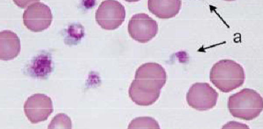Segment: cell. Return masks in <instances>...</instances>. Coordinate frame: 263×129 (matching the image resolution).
<instances>
[{
  "label": "cell",
  "mask_w": 263,
  "mask_h": 129,
  "mask_svg": "<svg viewBox=\"0 0 263 129\" xmlns=\"http://www.w3.org/2000/svg\"><path fill=\"white\" fill-rule=\"evenodd\" d=\"M21 48V40L15 33L10 30L0 32V60H13L18 56Z\"/></svg>",
  "instance_id": "9c48e42d"
},
{
  "label": "cell",
  "mask_w": 263,
  "mask_h": 129,
  "mask_svg": "<svg viewBox=\"0 0 263 129\" xmlns=\"http://www.w3.org/2000/svg\"><path fill=\"white\" fill-rule=\"evenodd\" d=\"M219 94L210 84L196 83L190 88L186 96L187 104L199 111L211 110L217 105Z\"/></svg>",
  "instance_id": "277c9868"
},
{
  "label": "cell",
  "mask_w": 263,
  "mask_h": 129,
  "mask_svg": "<svg viewBox=\"0 0 263 129\" xmlns=\"http://www.w3.org/2000/svg\"><path fill=\"white\" fill-rule=\"evenodd\" d=\"M52 69V58L50 54H41L33 60L28 71L33 77L43 78L50 74Z\"/></svg>",
  "instance_id": "7c38bea8"
},
{
  "label": "cell",
  "mask_w": 263,
  "mask_h": 129,
  "mask_svg": "<svg viewBox=\"0 0 263 129\" xmlns=\"http://www.w3.org/2000/svg\"><path fill=\"white\" fill-rule=\"evenodd\" d=\"M48 129L72 128L71 120L67 115L60 113L51 121L48 126Z\"/></svg>",
  "instance_id": "5bb4252c"
},
{
  "label": "cell",
  "mask_w": 263,
  "mask_h": 129,
  "mask_svg": "<svg viewBox=\"0 0 263 129\" xmlns=\"http://www.w3.org/2000/svg\"><path fill=\"white\" fill-rule=\"evenodd\" d=\"M134 81L148 89L161 90L167 81V75L164 68L160 64L149 62L137 68Z\"/></svg>",
  "instance_id": "52a82bcc"
},
{
  "label": "cell",
  "mask_w": 263,
  "mask_h": 129,
  "mask_svg": "<svg viewBox=\"0 0 263 129\" xmlns=\"http://www.w3.org/2000/svg\"><path fill=\"white\" fill-rule=\"evenodd\" d=\"M228 109L236 118L254 120L262 112V97L254 89H243L229 97Z\"/></svg>",
  "instance_id": "7a4b0ae2"
},
{
  "label": "cell",
  "mask_w": 263,
  "mask_h": 129,
  "mask_svg": "<svg viewBox=\"0 0 263 129\" xmlns=\"http://www.w3.org/2000/svg\"><path fill=\"white\" fill-rule=\"evenodd\" d=\"M128 128H160V124L151 117H139L134 119L128 125Z\"/></svg>",
  "instance_id": "4fadbf2b"
},
{
  "label": "cell",
  "mask_w": 263,
  "mask_h": 129,
  "mask_svg": "<svg viewBox=\"0 0 263 129\" xmlns=\"http://www.w3.org/2000/svg\"><path fill=\"white\" fill-rule=\"evenodd\" d=\"M128 93L129 98L135 104L141 106H148L154 104L158 100L161 90L148 89L133 81L129 88Z\"/></svg>",
  "instance_id": "8fae6325"
},
{
  "label": "cell",
  "mask_w": 263,
  "mask_h": 129,
  "mask_svg": "<svg viewBox=\"0 0 263 129\" xmlns=\"http://www.w3.org/2000/svg\"><path fill=\"white\" fill-rule=\"evenodd\" d=\"M180 0H149L148 10L160 19H170L176 17L181 9Z\"/></svg>",
  "instance_id": "30bf717a"
},
{
  "label": "cell",
  "mask_w": 263,
  "mask_h": 129,
  "mask_svg": "<svg viewBox=\"0 0 263 129\" xmlns=\"http://www.w3.org/2000/svg\"><path fill=\"white\" fill-rule=\"evenodd\" d=\"M24 111L31 124L45 122L53 112L52 99L43 94H35L25 103Z\"/></svg>",
  "instance_id": "ba28073f"
},
{
  "label": "cell",
  "mask_w": 263,
  "mask_h": 129,
  "mask_svg": "<svg viewBox=\"0 0 263 129\" xmlns=\"http://www.w3.org/2000/svg\"><path fill=\"white\" fill-rule=\"evenodd\" d=\"M127 31L132 39L141 44H146L158 34V23L146 13H137L129 20Z\"/></svg>",
  "instance_id": "5b68a950"
},
{
  "label": "cell",
  "mask_w": 263,
  "mask_h": 129,
  "mask_svg": "<svg viewBox=\"0 0 263 129\" xmlns=\"http://www.w3.org/2000/svg\"><path fill=\"white\" fill-rule=\"evenodd\" d=\"M124 6L115 0L102 2L96 11V23L105 30H115L124 22Z\"/></svg>",
  "instance_id": "3957f363"
},
{
  "label": "cell",
  "mask_w": 263,
  "mask_h": 129,
  "mask_svg": "<svg viewBox=\"0 0 263 129\" xmlns=\"http://www.w3.org/2000/svg\"><path fill=\"white\" fill-rule=\"evenodd\" d=\"M210 80L218 89L223 93H230L244 84L245 70L234 60H220L212 67Z\"/></svg>",
  "instance_id": "6da1fadb"
},
{
  "label": "cell",
  "mask_w": 263,
  "mask_h": 129,
  "mask_svg": "<svg viewBox=\"0 0 263 129\" xmlns=\"http://www.w3.org/2000/svg\"><path fill=\"white\" fill-rule=\"evenodd\" d=\"M23 20L25 26L31 32H43L52 23V11L48 5L41 2H35L25 10Z\"/></svg>",
  "instance_id": "8992f818"
}]
</instances>
